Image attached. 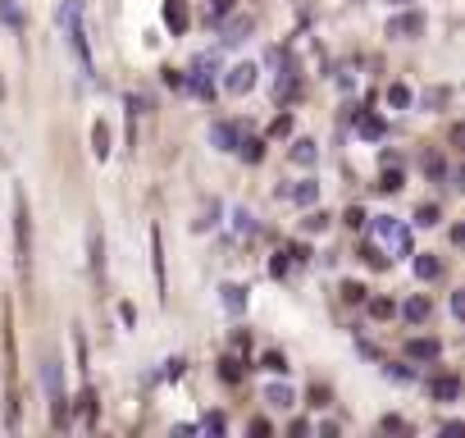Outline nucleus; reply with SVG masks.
I'll use <instances>...</instances> for the list:
<instances>
[{"instance_id": "obj_13", "label": "nucleus", "mask_w": 465, "mask_h": 438, "mask_svg": "<svg viewBox=\"0 0 465 438\" xmlns=\"http://www.w3.org/2000/svg\"><path fill=\"white\" fill-rule=\"evenodd\" d=\"M219 301H224L228 315H242V310H247V288L242 283H224L219 288Z\"/></svg>"}, {"instance_id": "obj_47", "label": "nucleus", "mask_w": 465, "mask_h": 438, "mask_svg": "<svg viewBox=\"0 0 465 438\" xmlns=\"http://www.w3.org/2000/svg\"><path fill=\"white\" fill-rule=\"evenodd\" d=\"M228 10H233V0H215V10H210V19H224Z\"/></svg>"}, {"instance_id": "obj_34", "label": "nucleus", "mask_w": 465, "mask_h": 438, "mask_svg": "<svg viewBox=\"0 0 465 438\" xmlns=\"http://www.w3.org/2000/svg\"><path fill=\"white\" fill-rule=\"evenodd\" d=\"M443 100H447V87H429V91H424V100H420V105H424V110H438Z\"/></svg>"}, {"instance_id": "obj_24", "label": "nucleus", "mask_w": 465, "mask_h": 438, "mask_svg": "<svg viewBox=\"0 0 465 438\" xmlns=\"http://www.w3.org/2000/svg\"><path fill=\"white\" fill-rule=\"evenodd\" d=\"M401 183H406V174H401L397 164H388V169H383V178H379V192H397Z\"/></svg>"}, {"instance_id": "obj_21", "label": "nucleus", "mask_w": 465, "mask_h": 438, "mask_svg": "<svg viewBox=\"0 0 465 438\" xmlns=\"http://www.w3.org/2000/svg\"><path fill=\"white\" fill-rule=\"evenodd\" d=\"M315 160H319V151H315V142H306V137H301V142H292V164H306V169H310Z\"/></svg>"}, {"instance_id": "obj_35", "label": "nucleus", "mask_w": 465, "mask_h": 438, "mask_svg": "<svg viewBox=\"0 0 465 438\" xmlns=\"http://www.w3.org/2000/svg\"><path fill=\"white\" fill-rule=\"evenodd\" d=\"M219 379H224V383H238V379H242L238 361H219Z\"/></svg>"}, {"instance_id": "obj_19", "label": "nucleus", "mask_w": 465, "mask_h": 438, "mask_svg": "<svg viewBox=\"0 0 465 438\" xmlns=\"http://www.w3.org/2000/svg\"><path fill=\"white\" fill-rule=\"evenodd\" d=\"M265 402H270V406H279V411H288V406L297 402V393L288 388V383H270V388H265Z\"/></svg>"}, {"instance_id": "obj_7", "label": "nucleus", "mask_w": 465, "mask_h": 438, "mask_svg": "<svg viewBox=\"0 0 465 438\" xmlns=\"http://www.w3.org/2000/svg\"><path fill=\"white\" fill-rule=\"evenodd\" d=\"M424 33V14L420 10H406L397 14V19H388V37H397V42H411V37Z\"/></svg>"}, {"instance_id": "obj_5", "label": "nucleus", "mask_w": 465, "mask_h": 438, "mask_svg": "<svg viewBox=\"0 0 465 438\" xmlns=\"http://www.w3.org/2000/svg\"><path fill=\"white\" fill-rule=\"evenodd\" d=\"M215 69H219L215 55H201V60L192 64V78H183V87L192 91V96L210 100V96H215Z\"/></svg>"}, {"instance_id": "obj_14", "label": "nucleus", "mask_w": 465, "mask_h": 438, "mask_svg": "<svg viewBox=\"0 0 465 438\" xmlns=\"http://www.w3.org/2000/svg\"><path fill=\"white\" fill-rule=\"evenodd\" d=\"M456 393H461V379H452V374H438V379L429 383V397H433V402H452Z\"/></svg>"}, {"instance_id": "obj_1", "label": "nucleus", "mask_w": 465, "mask_h": 438, "mask_svg": "<svg viewBox=\"0 0 465 438\" xmlns=\"http://www.w3.org/2000/svg\"><path fill=\"white\" fill-rule=\"evenodd\" d=\"M60 28L69 37V51H73L78 69H82L87 82H96V64H91V42H87V23H82V0H64L60 5Z\"/></svg>"}, {"instance_id": "obj_37", "label": "nucleus", "mask_w": 465, "mask_h": 438, "mask_svg": "<svg viewBox=\"0 0 465 438\" xmlns=\"http://www.w3.org/2000/svg\"><path fill=\"white\" fill-rule=\"evenodd\" d=\"M283 132H292V114H279V119H274L270 137H283Z\"/></svg>"}, {"instance_id": "obj_2", "label": "nucleus", "mask_w": 465, "mask_h": 438, "mask_svg": "<svg viewBox=\"0 0 465 438\" xmlns=\"http://www.w3.org/2000/svg\"><path fill=\"white\" fill-rule=\"evenodd\" d=\"M42 388H46V402H51V420L55 429L69 425V397H64V365L55 361V356H46L42 361Z\"/></svg>"}, {"instance_id": "obj_32", "label": "nucleus", "mask_w": 465, "mask_h": 438, "mask_svg": "<svg viewBox=\"0 0 465 438\" xmlns=\"http://www.w3.org/2000/svg\"><path fill=\"white\" fill-rule=\"evenodd\" d=\"M360 261H365V265H374V270H383V265H388V256H383L379 247H360Z\"/></svg>"}, {"instance_id": "obj_15", "label": "nucleus", "mask_w": 465, "mask_h": 438, "mask_svg": "<svg viewBox=\"0 0 465 438\" xmlns=\"http://www.w3.org/2000/svg\"><path fill=\"white\" fill-rule=\"evenodd\" d=\"M247 33H251V14H238L233 23H224V37H219V42L238 46V42H247Z\"/></svg>"}, {"instance_id": "obj_3", "label": "nucleus", "mask_w": 465, "mask_h": 438, "mask_svg": "<svg viewBox=\"0 0 465 438\" xmlns=\"http://www.w3.org/2000/svg\"><path fill=\"white\" fill-rule=\"evenodd\" d=\"M374 238L388 242L392 256H415V247H411V229H406L397 215H374Z\"/></svg>"}, {"instance_id": "obj_22", "label": "nucleus", "mask_w": 465, "mask_h": 438, "mask_svg": "<svg viewBox=\"0 0 465 438\" xmlns=\"http://www.w3.org/2000/svg\"><path fill=\"white\" fill-rule=\"evenodd\" d=\"M238 155H242V160H247V164H256V160H260V155H265V142H260V137H242V146H238Z\"/></svg>"}, {"instance_id": "obj_25", "label": "nucleus", "mask_w": 465, "mask_h": 438, "mask_svg": "<svg viewBox=\"0 0 465 438\" xmlns=\"http://www.w3.org/2000/svg\"><path fill=\"white\" fill-rule=\"evenodd\" d=\"M0 19L10 23L14 33H23V14H19V5H14V0H0Z\"/></svg>"}, {"instance_id": "obj_29", "label": "nucleus", "mask_w": 465, "mask_h": 438, "mask_svg": "<svg viewBox=\"0 0 465 438\" xmlns=\"http://www.w3.org/2000/svg\"><path fill=\"white\" fill-rule=\"evenodd\" d=\"M292 96H297V69H288L279 78V100H292Z\"/></svg>"}, {"instance_id": "obj_30", "label": "nucleus", "mask_w": 465, "mask_h": 438, "mask_svg": "<svg viewBox=\"0 0 465 438\" xmlns=\"http://www.w3.org/2000/svg\"><path fill=\"white\" fill-rule=\"evenodd\" d=\"M201 429H206V434H224V429H228V420L219 416V411H206V416H201Z\"/></svg>"}, {"instance_id": "obj_10", "label": "nucleus", "mask_w": 465, "mask_h": 438, "mask_svg": "<svg viewBox=\"0 0 465 438\" xmlns=\"http://www.w3.org/2000/svg\"><path fill=\"white\" fill-rule=\"evenodd\" d=\"M87 247H91V274L105 279V238H100V224L87 229Z\"/></svg>"}, {"instance_id": "obj_4", "label": "nucleus", "mask_w": 465, "mask_h": 438, "mask_svg": "<svg viewBox=\"0 0 465 438\" xmlns=\"http://www.w3.org/2000/svg\"><path fill=\"white\" fill-rule=\"evenodd\" d=\"M14 247H19L23 274H28V265H33V229H28V206H23V192H14Z\"/></svg>"}, {"instance_id": "obj_11", "label": "nucleus", "mask_w": 465, "mask_h": 438, "mask_svg": "<svg viewBox=\"0 0 465 438\" xmlns=\"http://www.w3.org/2000/svg\"><path fill=\"white\" fill-rule=\"evenodd\" d=\"M283 197L297 201V206H315V201H319V183H315V178H301V183L283 187Z\"/></svg>"}, {"instance_id": "obj_46", "label": "nucleus", "mask_w": 465, "mask_h": 438, "mask_svg": "<svg viewBox=\"0 0 465 438\" xmlns=\"http://www.w3.org/2000/svg\"><path fill=\"white\" fill-rule=\"evenodd\" d=\"M178 374H183V361H178V356H173V361L164 365V379H178Z\"/></svg>"}, {"instance_id": "obj_26", "label": "nucleus", "mask_w": 465, "mask_h": 438, "mask_svg": "<svg viewBox=\"0 0 465 438\" xmlns=\"http://www.w3.org/2000/svg\"><path fill=\"white\" fill-rule=\"evenodd\" d=\"M438 270H443L438 256H415V274H420V279H438Z\"/></svg>"}, {"instance_id": "obj_31", "label": "nucleus", "mask_w": 465, "mask_h": 438, "mask_svg": "<svg viewBox=\"0 0 465 438\" xmlns=\"http://www.w3.org/2000/svg\"><path fill=\"white\" fill-rule=\"evenodd\" d=\"M342 224H346V229H365V224H369V215H365L360 206H351V210L342 215Z\"/></svg>"}, {"instance_id": "obj_9", "label": "nucleus", "mask_w": 465, "mask_h": 438, "mask_svg": "<svg viewBox=\"0 0 465 438\" xmlns=\"http://www.w3.org/2000/svg\"><path fill=\"white\" fill-rule=\"evenodd\" d=\"M151 270H155V292L164 297V238H160V224H151Z\"/></svg>"}, {"instance_id": "obj_8", "label": "nucleus", "mask_w": 465, "mask_h": 438, "mask_svg": "<svg viewBox=\"0 0 465 438\" xmlns=\"http://www.w3.org/2000/svg\"><path fill=\"white\" fill-rule=\"evenodd\" d=\"M251 87H256V64H233L224 73V91L228 96H247Z\"/></svg>"}, {"instance_id": "obj_33", "label": "nucleus", "mask_w": 465, "mask_h": 438, "mask_svg": "<svg viewBox=\"0 0 465 438\" xmlns=\"http://www.w3.org/2000/svg\"><path fill=\"white\" fill-rule=\"evenodd\" d=\"M415 224H420V229H433V224H438V206H420L415 210Z\"/></svg>"}, {"instance_id": "obj_27", "label": "nucleus", "mask_w": 465, "mask_h": 438, "mask_svg": "<svg viewBox=\"0 0 465 438\" xmlns=\"http://www.w3.org/2000/svg\"><path fill=\"white\" fill-rule=\"evenodd\" d=\"M233 229H238L242 238H251V233H256V219H251V210H233Z\"/></svg>"}, {"instance_id": "obj_44", "label": "nucleus", "mask_w": 465, "mask_h": 438, "mask_svg": "<svg viewBox=\"0 0 465 438\" xmlns=\"http://www.w3.org/2000/svg\"><path fill=\"white\" fill-rule=\"evenodd\" d=\"M369 310H374L379 319H388L392 315V301H383V297H379V301H369Z\"/></svg>"}, {"instance_id": "obj_41", "label": "nucleus", "mask_w": 465, "mask_h": 438, "mask_svg": "<svg viewBox=\"0 0 465 438\" xmlns=\"http://www.w3.org/2000/svg\"><path fill=\"white\" fill-rule=\"evenodd\" d=\"M452 315L465 319V288H461V292H452Z\"/></svg>"}, {"instance_id": "obj_49", "label": "nucleus", "mask_w": 465, "mask_h": 438, "mask_svg": "<svg viewBox=\"0 0 465 438\" xmlns=\"http://www.w3.org/2000/svg\"><path fill=\"white\" fill-rule=\"evenodd\" d=\"M388 5H411V0H388Z\"/></svg>"}, {"instance_id": "obj_23", "label": "nucleus", "mask_w": 465, "mask_h": 438, "mask_svg": "<svg viewBox=\"0 0 465 438\" xmlns=\"http://www.w3.org/2000/svg\"><path fill=\"white\" fill-rule=\"evenodd\" d=\"M388 105L392 110H406V105H411V87H406V82H392V87H388Z\"/></svg>"}, {"instance_id": "obj_36", "label": "nucleus", "mask_w": 465, "mask_h": 438, "mask_svg": "<svg viewBox=\"0 0 465 438\" xmlns=\"http://www.w3.org/2000/svg\"><path fill=\"white\" fill-rule=\"evenodd\" d=\"M443 438H465V420H443Z\"/></svg>"}, {"instance_id": "obj_12", "label": "nucleus", "mask_w": 465, "mask_h": 438, "mask_svg": "<svg viewBox=\"0 0 465 438\" xmlns=\"http://www.w3.org/2000/svg\"><path fill=\"white\" fill-rule=\"evenodd\" d=\"M406 356H411V361H438V356H443V342L438 338H411L406 342Z\"/></svg>"}, {"instance_id": "obj_6", "label": "nucleus", "mask_w": 465, "mask_h": 438, "mask_svg": "<svg viewBox=\"0 0 465 438\" xmlns=\"http://www.w3.org/2000/svg\"><path fill=\"white\" fill-rule=\"evenodd\" d=\"M242 123H233V119H215L210 123V142H215V151H238L242 146Z\"/></svg>"}, {"instance_id": "obj_16", "label": "nucleus", "mask_w": 465, "mask_h": 438, "mask_svg": "<svg viewBox=\"0 0 465 438\" xmlns=\"http://www.w3.org/2000/svg\"><path fill=\"white\" fill-rule=\"evenodd\" d=\"M164 23H169L178 37L187 33V5H183V0H164Z\"/></svg>"}, {"instance_id": "obj_38", "label": "nucleus", "mask_w": 465, "mask_h": 438, "mask_svg": "<svg viewBox=\"0 0 465 438\" xmlns=\"http://www.w3.org/2000/svg\"><path fill=\"white\" fill-rule=\"evenodd\" d=\"M328 229V215H306V233H324Z\"/></svg>"}, {"instance_id": "obj_28", "label": "nucleus", "mask_w": 465, "mask_h": 438, "mask_svg": "<svg viewBox=\"0 0 465 438\" xmlns=\"http://www.w3.org/2000/svg\"><path fill=\"white\" fill-rule=\"evenodd\" d=\"M260 370H270V374H288V361H283L279 351H265V356H260Z\"/></svg>"}, {"instance_id": "obj_48", "label": "nucleus", "mask_w": 465, "mask_h": 438, "mask_svg": "<svg viewBox=\"0 0 465 438\" xmlns=\"http://www.w3.org/2000/svg\"><path fill=\"white\" fill-rule=\"evenodd\" d=\"M452 242H456V247H465V224H456V229H452Z\"/></svg>"}, {"instance_id": "obj_39", "label": "nucleus", "mask_w": 465, "mask_h": 438, "mask_svg": "<svg viewBox=\"0 0 465 438\" xmlns=\"http://www.w3.org/2000/svg\"><path fill=\"white\" fill-rule=\"evenodd\" d=\"M383 429H388V434H406V420L401 416H383Z\"/></svg>"}, {"instance_id": "obj_45", "label": "nucleus", "mask_w": 465, "mask_h": 438, "mask_svg": "<svg viewBox=\"0 0 465 438\" xmlns=\"http://www.w3.org/2000/svg\"><path fill=\"white\" fill-rule=\"evenodd\" d=\"M388 374H392V379H415V365H411V370H406V365H388Z\"/></svg>"}, {"instance_id": "obj_18", "label": "nucleus", "mask_w": 465, "mask_h": 438, "mask_svg": "<svg viewBox=\"0 0 465 438\" xmlns=\"http://www.w3.org/2000/svg\"><path fill=\"white\" fill-rule=\"evenodd\" d=\"M429 297H411V301H406V306H401V315H406V324H424V319H429Z\"/></svg>"}, {"instance_id": "obj_40", "label": "nucleus", "mask_w": 465, "mask_h": 438, "mask_svg": "<svg viewBox=\"0 0 465 438\" xmlns=\"http://www.w3.org/2000/svg\"><path fill=\"white\" fill-rule=\"evenodd\" d=\"M447 137H452V146H461V151H465V123H452V128H447Z\"/></svg>"}, {"instance_id": "obj_20", "label": "nucleus", "mask_w": 465, "mask_h": 438, "mask_svg": "<svg viewBox=\"0 0 465 438\" xmlns=\"http://www.w3.org/2000/svg\"><path fill=\"white\" fill-rule=\"evenodd\" d=\"M91 155H96V160H109V128L105 123H91Z\"/></svg>"}, {"instance_id": "obj_50", "label": "nucleus", "mask_w": 465, "mask_h": 438, "mask_svg": "<svg viewBox=\"0 0 465 438\" xmlns=\"http://www.w3.org/2000/svg\"><path fill=\"white\" fill-rule=\"evenodd\" d=\"M0 100H5V78H0Z\"/></svg>"}, {"instance_id": "obj_17", "label": "nucleus", "mask_w": 465, "mask_h": 438, "mask_svg": "<svg viewBox=\"0 0 465 438\" xmlns=\"http://www.w3.org/2000/svg\"><path fill=\"white\" fill-rule=\"evenodd\" d=\"M356 128H360V137H365V142H379L383 132H388V123H383L379 114H360V119H356Z\"/></svg>"}, {"instance_id": "obj_42", "label": "nucleus", "mask_w": 465, "mask_h": 438, "mask_svg": "<svg viewBox=\"0 0 465 438\" xmlns=\"http://www.w3.org/2000/svg\"><path fill=\"white\" fill-rule=\"evenodd\" d=\"M342 297H346V301H365V288H360V283H346Z\"/></svg>"}, {"instance_id": "obj_43", "label": "nucleus", "mask_w": 465, "mask_h": 438, "mask_svg": "<svg viewBox=\"0 0 465 438\" xmlns=\"http://www.w3.org/2000/svg\"><path fill=\"white\" fill-rule=\"evenodd\" d=\"M270 270H274V279H283V274H288V252H279V256H274V265H270Z\"/></svg>"}]
</instances>
